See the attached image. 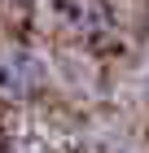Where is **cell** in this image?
<instances>
[{
	"label": "cell",
	"mask_w": 149,
	"mask_h": 153,
	"mask_svg": "<svg viewBox=\"0 0 149 153\" xmlns=\"http://www.w3.org/2000/svg\"><path fill=\"white\" fill-rule=\"evenodd\" d=\"M40 88V61L22 48H13L0 57V92L4 96H31Z\"/></svg>",
	"instance_id": "cell-1"
},
{
	"label": "cell",
	"mask_w": 149,
	"mask_h": 153,
	"mask_svg": "<svg viewBox=\"0 0 149 153\" xmlns=\"http://www.w3.org/2000/svg\"><path fill=\"white\" fill-rule=\"evenodd\" d=\"M145 88H149V74H145Z\"/></svg>",
	"instance_id": "cell-2"
}]
</instances>
